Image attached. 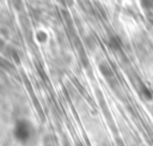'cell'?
Listing matches in <instances>:
<instances>
[{
  "label": "cell",
  "instance_id": "1",
  "mask_svg": "<svg viewBox=\"0 0 153 146\" xmlns=\"http://www.w3.org/2000/svg\"><path fill=\"white\" fill-rule=\"evenodd\" d=\"M33 132H35V129H33L32 123L27 120H24V118L17 121L14 129H13V134H14L16 139L23 144L30 141V139L33 135Z\"/></svg>",
  "mask_w": 153,
  "mask_h": 146
},
{
  "label": "cell",
  "instance_id": "2",
  "mask_svg": "<svg viewBox=\"0 0 153 146\" xmlns=\"http://www.w3.org/2000/svg\"><path fill=\"white\" fill-rule=\"evenodd\" d=\"M137 91H139L140 96H141L145 101H152V98H153V93H152V91H151L145 84H141V85L137 87Z\"/></svg>",
  "mask_w": 153,
  "mask_h": 146
},
{
  "label": "cell",
  "instance_id": "3",
  "mask_svg": "<svg viewBox=\"0 0 153 146\" xmlns=\"http://www.w3.org/2000/svg\"><path fill=\"white\" fill-rule=\"evenodd\" d=\"M109 47H110L112 50H115V51L120 50L121 47H122L121 39H120L117 36H111V37L109 38Z\"/></svg>",
  "mask_w": 153,
  "mask_h": 146
},
{
  "label": "cell",
  "instance_id": "4",
  "mask_svg": "<svg viewBox=\"0 0 153 146\" xmlns=\"http://www.w3.org/2000/svg\"><path fill=\"white\" fill-rule=\"evenodd\" d=\"M43 146H57V142H56V139L54 135L51 134H47L44 138H43Z\"/></svg>",
  "mask_w": 153,
  "mask_h": 146
},
{
  "label": "cell",
  "instance_id": "5",
  "mask_svg": "<svg viewBox=\"0 0 153 146\" xmlns=\"http://www.w3.org/2000/svg\"><path fill=\"white\" fill-rule=\"evenodd\" d=\"M99 68H100L102 74H103L105 78H110V77H112V69H111V67H110L108 63L103 62V63L99 66Z\"/></svg>",
  "mask_w": 153,
  "mask_h": 146
},
{
  "label": "cell",
  "instance_id": "6",
  "mask_svg": "<svg viewBox=\"0 0 153 146\" xmlns=\"http://www.w3.org/2000/svg\"><path fill=\"white\" fill-rule=\"evenodd\" d=\"M141 6L146 10L153 8V0H141Z\"/></svg>",
  "mask_w": 153,
  "mask_h": 146
}]
</instances>
